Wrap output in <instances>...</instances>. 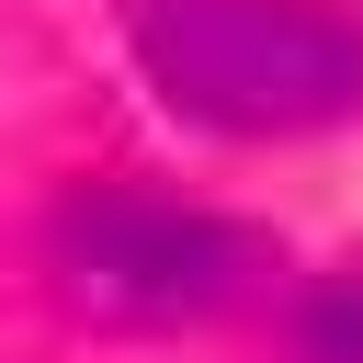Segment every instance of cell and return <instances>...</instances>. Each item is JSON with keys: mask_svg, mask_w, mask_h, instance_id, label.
<instances>
[{"mask_svg": "<svg viewBox=\"0 0 363 363\" xmlns=\"http://www.w3.org/2000/svg\"><path fill=\"white\" fill-rule=\"evenodd\" d=\"M136 68L216 136H318L363 113V11L340 0H136Z\"/></svg>", "mask_w": 363, "mask_h": 363, "instance_id": "cell-1", "label": "cell"}, {"mask_svg": "<svg viewBox=\"0 0 363 363\" xmlns=\"http://www.w3.org/2000/svg\"><path fill=\"white\" fill-rule=\"evenodd\" d=\"M45 272L102 329H182V318L250 306L261 272H272V238L238 227V216H216V204L147 193V182H91V193L57 204Z\"/></svg>", "mask_w": 363, "mask_h": 363, "instance_id": "cell-2", "label": "cell"}, {"mask_svg": "<svg viewBox=\"0 0 363 363\" xmlns=\"http://www.w3.org/2000/svg\"><path fill=\"white\" fill-rule=\"evenodd\" d=\"M284 363H363V261L295 295V329H284Z\"/></svg>", "mask_w": 363, "mask_h": 363, "instance_id": "cell-3", "label": "cell"}]
</instances>
